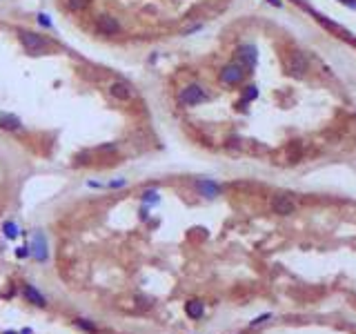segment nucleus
Here are the masks:
<instances>
[{
    "label": "nucleus",
    "instance_id": "1",
    "mask_svg": "<svg viewBox=\"0 0 356 334\" xmlns=\"http://www.w3.org/2000/svg\"><path fill=\"white\" fill-rule=\"evenodd\" d=\"M18 33V42H20L22 51H25L27 56H34V58H40V56H47L54 51V42L49 40V38L40 36L38 31H31V29H16Z\"/></svg>",
    "mask_w": 356,
    "mask_h": 334
},
{
    "label": "nucleus",
    "instance_id": "2",
    "mask_svg": "<svg viewBox=\"0 0 356 334\" xmlns=\"http://www.w3.org/2000/svg\"><path fill=\"white\" fill-rule=\"evenodd\" d=\"M210 100V92L201 83H189L178 92V105L180 107H198V105Z\"/></svg>",
    "mask_w": 356,
    "mask_h": 334
},
{
    "label": "nucleus",
    "instance_id": "3",
    "mask_svg": "<svg viewBox=\"0 0 356 334\" xmlns=\"http://www.w3.org/2000/svg\"><path fill=\"white\" fill-rule=\"evenodd\" d=\"M245 76H247V69L234 60V63H227L223 67L221 74H218V80H221L225 87H236V85H240L245 80Z\"/></svg>",
    "mask_w": 356,
    "mask_h": 334
},
{
    "label": "nucleus",
    "instance_id": "4",
    "mask_svg": "<svg viewBox=\"0 0 356 334\" xmlns=\"http://www.w3.org/2000/svg\"><path fill=\"white\" fill-rule=\"evenodd\" d=\"M29 256L36 263H47V259H49V243H47V236L42 234V230H34V234H31Z\"/></svg>",
    "mask_w": 356,
    "mask_h": 334
},
{
    "label": "nucleus",
    "instance_id": "5",
    "mask_svg": "<svg viewBox=\"0 0 356 334\" xmlns=\"http://www.w3.org/2000/svg\"><path fill=\"white\" fill-rule=\"evenodd\" d=\"M94 27H96V31L101 33V36H116V33H120V22H118L116 16H112V13H98L96 20H94Z\"/></svg>",
    "mask_w": 356,
    "mask_h": 334
},
{
    "label": "nucleus",
    "instance_id": "6",
    "mask_svg": "<svg viewBox=\"0 0 356 334\" xmlns=\"http://www.w3.org/2000/svg\"><path fill=\"white\" fill-rule=\"evenodd\" d=\"M285 71H287L289 76H294V78H303L307 71V58L303 51H292V54H287V58H285Z\"/></svg>",
    "mask_w": 356,
    "mask_h": 334
},
{
    "label": "nucleus",
    "instance_id": "7",
    "mask_svg": "<svg viewBox=\"0 0 356 334\" xmlns=\"http://www.w3.org/2000/svg\"><path fill=\"white\" fill-rule=\"evenodd\" d=\"M236 63H240L247 71L254 69L256 63H258V49H256V45H251V42L240 45L236 49Z\"/></svg>",
    "mask_w": 356,
    "mask_h": 334
},
{
    "label": "nucleus",
    "instance_id": "8",
    "mask_svg": "<svg viewBox=\"0 0 356 334\" xmlns=\"http://www.w3.org/2000/svg\"><path fill=\"white\" fill-rule=\"evenodd\" d=\"M194 189L198 192V196H203V198H218L221 196V192H223V187H221V183H216L214 178H196L194 180Z\"/></svg>",
    "mask_w": 356,
    "mask_h": 334
},
{
    "label": "nucleus",
    "instance_id": "9",
    "mask_svg": "<svg viewBox=\"0 0 356 334\" xmlns=\"http://www.w3.org/2000/svg\"><path fill=\"white\" fill-rule=\"evenodd\" d=\"M272 212L278 214V216H292L296 212V203L292 200V196L287 194H276L272 198Z\"/></svg>",
    "mask_w": 356,
    "mask_h": 334
},
{
    "label": "nucleus",
    "instance_id": "10",
    "mask_svg": "<svg viewBox=\"0 0 356 334\" xmlns=\"http://www.w3.org/2000/svg\"><path fill=\"white\" fill-rule=\"evenodd\" d=\"M109 96L114 100H118V103H127V100H131L134 92H131L129 83H125V80H114V83L109 85Z\"/></svg>",
    "mask_w": 356,
    "mask_h": 334
},
{
    "label": "nucleus",
    "instance_id": "11",
    "mask_svg": "<svg viewBox=\"0 0 356 334\" xmlns=\"http://www.w3.org/2000/svg\"><path fill=\"white\" fill-rule=\"evenodd\" d=\"M0 130L9 132V134L22 132V121L11 112H0Z\"/></svg>",
    "mask_w": 356,
    "mask_h": 334
},
{
    "label": "nucleus",
    "instance_id": "12",
    "mask_svg": "<svg viewBox=\"0 0 356 334\" xmlns=\"http://www.w3.org/2000/svg\"><path fill=\"white\" fill-rule=\"evenodd\" d=\"M185 314H187L189 319H201L203 314H205V303L198 299H192L185 303Z\"/></svg>",
    "mask_w": 356,
    "mask_h": 334
},
{
    "label": "nucleus",
    "instance_id": "13",
    "mask_svg": "<svg viewBox=\"0 0 356 334\" xmlns=\"http://www.w3.org/2000/svg\"><path fill=\"white\" fill-rule=\"evenodd\" d=\"M25 299L29 301V303H34L36 308H45V305H47V299L38 292L34 285H25Z\"/></svg>",
    "mask_w": 356,
    "mask_h": 334
},
{
    "label": "nucleus",
    "instance_id": "14",
    "mask_svg": "<svg viewBox=\"0 0 356 334\" xmlns=\"http://www.w3.org/2000/svg\"><path fill=\"white\" fill-rule=\"evenodd\" d=\"M140 203L145 205V207H154V205H158L160 203V194H158V189H154V187H149V189H145V192H140Z\"/></svg>",
    "mask_w": 356,
    "mask_h": 334
},
{
    "label": "nucleus",
    "instance_id": "15",
    "mask_svg": "<svg viewBox=\"0 0 356 334\" xmlns=\"http://www.w3.org/2000/svg\"><path fill=\"white\" fill-rule=\"evenodd\" d=\"M18 234H20V230H18L16 221H4V223H2V236H4V238L13 241V238H18Z\"/></svg>",
    "mask_w": 356,
    "mask_h": 334
},
{
    "label": "nucleus",
    "instance_id": "16",
    "mask_svg": "<svg viewBox=\"0 0 356 334\" xmlns=\"http://www.w3.org/2000/svg\"><path fill=\"white\" fill-rule=\"evenodd\" d=\"M65 4H67L69 11L80 13V11H85V9L92 4V0H65Z\"/></svg>",
    "mask_w": 356,
    "mask_h": 334
},
{
    "label": "nucleus",
    "instance_id": "17",
    "mask_svg": "<svg viewBox=\"0 0 356 334\" xmlns=\"http://www.w3.org/2000/svg\"><path fill=\"white\" fill-rule=\"evenodd\" d=\"M36 22L40 27H45V29H54V20H51V16H49V13H45V11H38L36 13Z\"/></svg>",
    "mask_w": 356,
    "mask_h": 334
},
{
    "label": "nucleus",
    "instance_id": "18",
    "mask_svg": "<svg viewBox=\"0 0 356 334\" xmlns=\"http://www.w3.org/2000/svg\"><path fill=\"white\" fill-rule=\"evenodd\" d=\"M98 154H114V152H118V143H103V145L96 147Z\"/></svg>",
    "mask_w": 356,
    "mask_h": 334
},
{
    "label": "nucleus",
    "instance_id": "19",
    "mask_svg": "<svg viewBox=\"0 0 356 334\" xmlns=\"http://www.w3.org/2000/svg\"><path fill=\"white\" fill-rule=\"evenodd\" d=\"M76 328H80V330H85V332H96V326L89 323L87 319H76Z\"/></svg>",
    "mask_w": 356,
    "mask_h": 334
},
{
    "label": "nucleus",
    "instance_id": "20",
    "mask_svg": "<svg viewBox=\"0 0 356 334\" xmlns=\"http://www.w3.org/2000/svg\"><path fill=\"white\" fill-rule=\"evenodd\" d=\"M125 185H127V178H114L107 183V189H120V187H125Z\"/></svg>",
    "mask_w": 356,
    "mask_h": 334
},
{
    "label": "nucleus",
    "instance_id": "21",
    "mask_svg": "<svg viewBox=\"0 0 356 334\" xmlns=\"http://www.w3.org/2000/svg\"><path fill=\"white\" fill-rule=\"evenodd\" d=\"M254 98H258V87L249 85V87H245V100H254Z\"/></svg>",
    "mask_w": 356,
    "mask_h": 334
},
{
    "label": "nucleus",
    "instance_id": "22",
    "mask_svg": "<svg viewBox=\"0 0 356 334\" xmlns=\"http://www.w3.org/2000/svg\"><path fill=\"white\" fill-rule=\"evenodd\" d=\"M272 319V314H260V317H256L254 321L249 323V328H256V326H260V323H265V321H269Z\"/></svg>",
    "mask_w": 356,
    "mask_h": 334
},
{
    "label": "nucleus",
    "instance_id": "23",
    "mask_svg": "<svg viewBox=\"0 0 356 334\" xmlns=\"http://www.w3.org/2000/svg\"><path fill=\"white\" fill-rule=\"evenodd\" d=\"M136 301H138V310H147V308L151 305V301H149V299H145V297H138Z\"/></svg>",
    "mask_w": 356,
    "mask_h": 334
},
{
    "label": "nucleus",
    "instance_id": "24",
    "mask_svg": "<svg viewBox=\"0 0 356 334\" xmlns=\"http://www.w3.org/2000/svg\"><path fill=\"white\" fill-rule=\"evenodd\" d=\"M198 29H203L201 22H196V25H192V27H187V29H183V36H189V33H194V31H198Z\"/></svg>",
    "mask_w": 356,
    "mask_h": 334
},
{
    "label": "nucleus",
    "instance_id": "25",
    "mask_svg": "<svg viewBox=\"0 0 356 334\" xmlns=\"http://www.w3.org/2000/svg\"><path fill=\"white\" fill-rule=\"evenodd\" d=\"M87 185L94 189H105L107 187V183H98V180H87Z\"/></svg>",
    "mask_w": 356,
    "mask_h": 334
},
{
    "label": "nucleus",
    "instance_id": "26",
    "mask_svg": "<svg viewBox=\"0 0 356 334\" xmlns=\"http://www.w3.org/2000/svg\"><path fill=\"white\" fill-rule=\"evenodd\" d=\"M16 256H18V259H25V256H29V247H18Z\"/></svg>",
    "mask_w": 356,
    "mask_h": 334
},
{
    "label": "nucleus",
    "instance_id": "27",
    "mask_svg": "<svg viewBox=\"0 0 356 334\" xmlns=\"http://www.w3.org/2000/svg\"><path fill=\"white\" fill-rule=\"evenodd\" d=\"M156 60H158V51H151V56L147 58V65H154Z\"/></svg>",
    "mask_w": 356,
    "mask_h": 334
},
{
    "label": "nucleus",
    "instance_id": "28",
    "mask_svg": "<svg viewBox=\"0 0 356 334\" xmlns=\"http://www.w3.org/2000/svg\"><path fill=\"white\" fill-rule=\"evenodd\" d=\"M267 2H269V4H274V7H281V4H283L281 0H267Z\"/></svg>",
    "mask_w": 356,
    "mask_h": 334
},
{
    "label": "nucleus",
    "instance_id": "29",
    "mask_svg": "<svg viewBox=\"0 0 356 334\" xmlns=\"http://www.w3.org/2000/svg\"><path fill=\"white\" fill-rule=\"evenodd\" d=\"M4 334H18V332H11V330H7V332H4Z\"/></svg>",
    "mask_w": 356,
    "mask_h": 334
}]
</instances>
